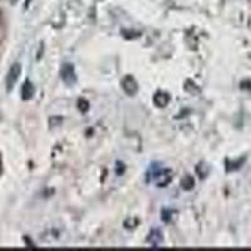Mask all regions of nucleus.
<instances>
[{
	"instance_id": "obj_1",
	"label": "nucleus",
	"mask_w": 251,
	"mask_h": 251,
	"mask_svg": "<svg viewBox=\"0 0 251 251\" xmlns=\"http://www.w3.org/2000/svg\"><path fill=\"white\" fill-rule=\"evenodd\" d=\"M20 73H22V66L19 63H14L8 72V75H6V89L8 91H12L14 88V86L17 84L18 79L20 77Z\"/></svg>"
},
{
	"instance_id": "obj_2",
	"label": "nucleus",
	"mask_w": 251,
	"mask_h": 251,
	"mask_svg": "<svg viewBox=\"0 0 251 251\" xmlns=\"http://www.w3.org/2000/svg\"><path fill=\"white\" fill-rule=\"evenodd\" d=\"M60 75H62L63 82L68 84V86H72V84H75L77 82V75H75V67L72 66V64H64L60 71Z\"/></svg>"
},
{
	"instance_id": "obj_3",
	"label": "nucleus",
	"mask_w": 251,
	"mask_h": 251,
	"mask_svg": "<svg viewBox=\"0 0 251 251\" xmlns=\"http://www.w3.org/2000/svg\"><path fill=\"white\" fill-rule=\"evenodd\" d=\"M122 88L128 96H134L138 91V84L133 77H131V75H126L122 80Z\"/></svg>"
},
{
	"instance_id": "obj_4",
	"label": "nucleus",
	"mask_w": 251,
	"mask_h": 251,
	"mask_svg": "<svg viewBox=\"0 0 251 251\" xmlns=\"http://www.w3.org/2000/svg\"><path fill=\"white\" fill-rule=\"evenodd\" d=\"M153 102L157 107H166L170 102V96L167 93H163V92H158L153 97Z\"/></svg>"
},
{
	"instance_id": "obj_5",
	"label": "nucleus",
	"mask_w": 251,
	"mask_h": 251,
	"mask_svg": "<svg viewBox=\"0 0 251 251\" xmlns=\"http://www.w3.org/2000/svg\"><path fill=\"white\" fill-rule=\"evenodd\" d=\"M34 92V86H33L30 82H25L23 84V87H22V98H23L24 100H29L30 98H33Z\"/></svg>"
},
{
	"instance_id": "obj_6",
	"label": "nucleus",
	"mask_w": 251,
	"mask_h": 251,
	"mask_svg": "<svg viewBox=\"0 0 251 251\" xmlns=\"http://www.w3.org/2000/svg\"><path fill=\"white\" fill-rule=\"evenodd\" d=\"M181 185H182V188L183 190H192L195 186V181L194 178H192L190 175H187V176H185L182 178V181H181Z\"/></svg>"
},
{
	"instance_id": "obj_7",
	"label": "nucleus",
	"mask_w": 251,
	"mask_h": 251,
	"mask_svg": "<svg viewBox=\"0 0 251 251\" xmlns=\"http://www.w3.org/2000/svg\"><path fill=\"white\" fill-rule=\"evenodd\" d=\"M3 172V161H1V157H0V175Z\"/></svg>"
},
{
	"instance_id": "obj_8",
	"label": "nucleus",
	"mask_w": 251,
	"mask_h": 251,
	"mask_svg": "<svg viewBox=\"0 0 251 251\" xmlns=\"http://www.w3.org/2000/svg\"><path fill=\"white\" fill-rule=\"evenodd\" d=\"M0 22H1V12H0Z\"/></svg>"
}]
</instances>
